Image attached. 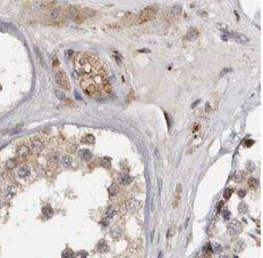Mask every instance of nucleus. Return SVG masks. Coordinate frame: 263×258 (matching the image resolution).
I'll list each match as a JSON object with an SVG mask.
<instances>
[{
	"mask_svg": "<svg viewBox=\"0 0 263 258\" xmlns=\"http://www.w3.org/2000/svg\"><path fill=\"white\" fill-rule=\"evenodd\" d=\"M109 221H110V220H108L107 217H104V219L101 221V224H102V225H108V224H109Z\"/></svg>",
	"mask_w": 263,
	"mask_h": 258,
	"instance_id": "38",
	"label": "nucleus"
},
{
	"mask_svg": "<svg viewBox=\"0 0 263 258\" xmlns=\"http://www.w3.org/2000/svg\"><path fill=\"white\" fill-rule=\"evenodd\" d=\"M248 187L249 188H252V189H256L258 187H259V180L256 179V178H254V177H251L249 179H248Z\"/></svg>",
	"mask_w": 263,
	"mask_h": 258,
	"instance_id": "19",
	"label": "nucleus"
},
{
	"mask_svg": "<svg viewBox=\"0 0 263 258\" xmlns=\"http://www.w3.org/2000/svg\"><path fill=\"white\" fill-rule=\"evenodd\" d=\"M121 231L120 230H117V229H115V230H113L111 231V236H113V238H115V239H117V238H120L121 237Z\"/></svg>",
	"mask_w": 263,
	"mask_h": 258,
	"instance_id": "28",
	"label": "nucleus"
},
{
	"mask_svg": "<svg viewBox=\"0 0 263 258\" xmlns=\"http://www.w3.org/2000/svg\"><path fill=\"white\" fill-rule=\"evenodd\" d=\"M222 206H224V202H219L218 206H217V212H220V209L222 208Z\"/></svg>",
	"mask_w": 263,
	"mask_h": 258,
	"instance_id": "39",
	"label": "nucleus"
},
{
	"mask_svg": "<svg viewBox=\"0 0 263 258\" xmlns=\"http://www.w3.org/2000/svg\"><path fill=\"white\" fill-rule=\"evenodd\" d=\"M16 191L17 190H16V187L14 184H7L3 189V195L6 198H12L13 196L16 195Z\"/></svg>",
	"mask_w": 263,
	"mask_h": 258,
	"instance_id": "9",
	"label": "nucleus"
},
{
	"mask_svg": "<svg viewBox=\"0 0 263 258\" xmlns=\"http://www.w3.org/2000/svg\"><path fill=\"white\" fill-rule=\"evenodd\" d=\"M222 40H228V36H226V35H222Z\"/></svg>",
	"mask_w": 263,
	"mask_h": 258,
	"instance_id": "41",
	"label": "nucleus"
},
{
	"mask_svg": "<svg viewBox=\"0 0 263 258\" xmlns=\"http://www.w3.org/2000/svg\"><path fill=\"white\" fill-rule=\"evenodd\" d=\"M60 162H61V165L64 167H70L72 163H73V160L69 155H62L60 159Z\"/></svg>",
	"mask_w": 263,
	"mask_h": 258,
	"instance_id": "15",
	"label": "nucleus"
},
{
	"mask_svg": "<svg viewBox=\"0 0 263 258\" xmlns=\"http://www.w3.org/2000/svg\"><path fill=\"white\" fill-rule=\"evenodd\" d=\"M56 82L60 87H62V88H65L67 91L70 88L69 82H68V78H67V75L65 74L62 70H58L56 73Z\"/></svg>",
	"mask_w": 263,
	"mask_h": 258,
	"instance_id": "4",
	"label": "nucleus"
},
{
	"mask_svg": "<svg viewBox=\"0 0 263 258\" xmlns=\"http://www.w3.org/2000/svg\"><path fill=\"white\" fill-rule=\"evenodd\" d=\"M30 153V147L26 144H20L17 147V155L19 157H25Z\"/></svg>",
	"mask_w": 263,
	"mask_h": 258,
	"instance_id": "11",
	"label": "nucleus"
},
{
	"mask_svg": "<svg viewBox=\"0 0 263 258\" xmlns=\"http://www.w3.org/2000/svg\"><path fill=\"white\" fill-rule=\"evenodd\" d=\"M76 72L78 82L90 97L103 99L111 92L108 67L98 55L84 52L76 59Z\"/></svg>",
	"mask_w": 263,
	"mask_h": 258,
	"instance_id": "1",
	"label": "nucleus"
},
{
	"mask_svg": "<svg viewBox=\"0 0 263 258\" xmlns=\"http://www.w3.org/2000/svg\"><path fill=\"white\" fill-rule=\"evenodd\" d=\"M182 11H183V8H182L180 5H175V6L171 8V13H172L174 15H180Z\"/></svg>",
	"mask_w": 263,
	"mask_h": 258,
	"instance_id": "24",
	"label": "nucleus"
},
{
	"mask_svg": "<svg viewBox=\"0 0 263 258\" xmlns=\"http://www.w3.org/2000/svg\"><path fill=\"white\" fill-rule=\"evenodd\" d=\"M229 36L231 37L232 40L237 41V42H246V41H248V38L245 36V35L241 34V33H237V32H230L229 33Z\"/></svg>",
	"mask_w": 263,
	"mask_h": 258,
	"instance_id": "14",
	"label": "nucleus"
},
{
	"mask_svg": "<svg viewBox=\"0 0 263 258\" xmlns=\"http://www.w3.org/2000/svg\"><path fill=\"white\" fill-rule=\"evenodd\" d=\"M15 170H16V176L20 179H26L31 174V167L26 164H22V165L17 166Z\"/></svg>",
	"mask_w": 263,
	"mask_h": 258,
	"instance_id": "7",
	"label": "nucleus"
},
{
	"mask_svg": "<svg viewBox=\"0 0 263 258\" xmlns=\"http://www.w3.org/2000/svg\"><path fill=\"white\" fill-rule=\"evenodd\" d=\"M0 90H1V84H0Z\"/></svg>",
	"mask_w": 263,
	"mask_h": 258,
	"instance_id": "44",
	"label": "nucleus"
},
{
	"mask_svg": "<svg viewBox=\"0 0 263 258\" xmlns=\"http://www.w3.org/2000/svg\"><path fill=\"white\" fill-rule=\"evenodd\" d=\"M87 255L89 254L85 250H81V251H78L76 254V258H87Z\"/></svg>",
	"mask_w": 263,
	"mask_h": 258,
	"instance_id": "30",
	"label": "nucleus"
},
{
	"mask_svg": "<svg viewBox=\"0 0 263 258\" xmlns=\"http://www.w3.org/2000/svg\"><path fill=\"white\" fill-rule=\"evenodd\" d=\"M74 257H75V254H74V251L70 250L69 248L65 249V250L62 251V254H61V258H74Z\"/></svg>",
	"mask_w": 263,
	"mask_h": 258,
	"instance_id": "22",
	"label": "nucleus"
},
{
	"mask_svg": "<svg viewBox=\"0 0 263 258\" xmlns=\"http://www.w3.org/2000/svg\"><path fill=\"white\" fill-rule=\"evenodd\" d=\"M96 250L99 251V253H107L108 250H109V244L107 243V241L106 240H100L99 242H98V244H96Z\"/></svg>",
	"mask_w": 263,
	"mask_h": 258,
	"instance_id": "13",
	"label": "nucleus"
},
{
	"mask_svg": "<svg viewBox=\"0 0 263 258\" xmlns=\"http://www.w3.org/2000/svg\"><path fill=\"white\" fill-rule=\"evenodd\" d=\"M2 206V201H1V198H0V207Z\"/></svg>",
	"mask_w": 263,
	"mask_h": 258,
	"instance_id": "42",
	"label": "nucleus"
},
{
	"mask_svg": "<svg viewBox=\"0 0 263 258\" xmlns=\"http://www.w3.org/2000/svg\"><path fill=\"white\" fill-rule=\"evenodd\" d=\"M246 169H247V171H253V170H255V164L252 161H248L246 163Z\"/></svg>",
	"mask_w": 263,
	"mask_h": 258,
	"instance_id": "31",
	"label": "nucleus"
},
{
	"mask_svg": "<svg viewBox=\"0 0 263 258\" xmlns=\"http://www.w3.org/2000/svg\"><path fill=\"white\" fill-rule=\"evenodd\" d=\"M221 214H222V217H224L225 220H229V217H230V212H229L228 209H224Z\"/></svg>",
	"mask_w": 263,
	"mask_h": 258,
	"instance_id": "33",
	"label": "nucleus"
},
{
	"mask_svg": "<svg viewBox=\"0 0 263 258\" xmlns=\"http://www.w3.org/2000/svg\"><path fill=\"white\" fill-rule=\"evenodd\" d=\"M199 14H202L201 16H205V11H199Z\"/></svg>",
	"mask_w": 263,
	"mask_h": 258,
	"instance_id": "40",
	"label": "nucleus"
},
{
	"mask_svg": "<svg viewBox=\"0 0 263 258\" xmlns=\"http://www.w3.org/2000/svg\"><path fill=\"white\" fill-rule=\"evenodd\" d=\"M221 244L220 243H217V242H214V243H212V246H211V250L214 253V254H218V253H220L221 251Z\"/></svg>",
	"mask_w": 263,
	"mask_h": 258,
	"instance_id": "25",
	"label": "nucleus"
},
{
	"mask_svg": "<svg viewBox=\"0 0 263 258\" xmlns=\"http://www.w3.org/2000/svg\"><path fill=\"white\" fill-rule=\"evenodd\" d=\"M108 192H109V196H110V197L117 196V195H118V186L115 184H111V186L109 187V189H108Z\"/></svg>",
	"mask_w": 263,
	"mask_h": 258,
	"instance_id": "21",
	"label": "nucleus"
},
{
	"mask_svg": "<svg viewBox=\"0 0 263 258\" xmlns=\"http://www.w3.org/2000/svg\"><path fill=\"white\" fill-rule=\"evenodd\" d=\"M197 36H199V32L195 30V28H192V30H189L187 33V38L188 40H190V41H194V40H196L197 38Z\"/></svg>",
	"mask_w": 263,
	"mask_h": 258,
	"instance_id": "20",
	"label": "nucleus"
},
{
	"mask_svg": "<svg viewBox=\"0 0 263 258\" xmlns=\"http://www.w3.org/2000/svg\"><path fill=\"white\" fill-rule=\"evenodd\" d=\"M227 230H228V232H229L230 234L236 236V234H239V233L242 232V230H243V225H242V223H241L239 221H237V220H232V221H230L229 223H228V225H227Z\"/></svg>",
	"mask_w": 263,
	"mask_h": 258,
	"instance_id": "5",
	"label": "nucleus"
},
{
	"mask_svg": "<svg viewBox=\"0 0 263 258\" xmlns=\"http://www.w3.org/2000/svg\"><path fill=\"white\" fill-rule=\"evenodd\" d=\"M247 211H248V207H247V205L245 203H241L238 205V212H239L241 214L247 213Z\"/></svg>",
	"mask_w": 263,
	"mask_h": 258,
	"instance_id": "26",
	"label": "nucleus"
},
{
	"mask_svg": "<svg viewBox=\"0 0 263 258\" xmlns=\"http://www.w3.org/2000/svg\"><path fill=\"white\" fill-rule=\"evenodd\" d=\"M5 167H6V170H8V171L15 170V169L17 167V162H16L15 160H8V161L6 162Z\"/></svg>",
	"mask_w": 263,
	"mask_h": 258,
	"instance_id": "18",
	"label": "nucleus"
},
{
	"mask_svg": "<svg viewBox=\"0 0 263 258\" xmlns=\"http://www.w3.org/2000/svg\"><path fill=\"white\" fill-rule=\"evenodd\" d=\"M59 15H60V11H59V9H52V10L50 11V14H49L50 18H57Z\"/></svg>",
	"mask_w": 263,
	"mask_h": 258,
	"instance_id": "29",
	"label": "nucleus"
},
{
	"mask_svg": "<svg viewBox=\"0 0 263 258\" xmlns=\"http://www.w3.org/2000/svg\"><path fill=\"white\" fill-rule=\"evenodd\" d=\"M237 194H238V196H239L241 198H243V197H245V195H246V191H245L244 189H239V190L237 191Z\"/></svg>",
	"mask_w": 263,
	"mask_h": 258,
	"instance_id": "36",
	"label": "nucleus"
},
{
	"mask_svg": "<svg viewBox=\"0 0 263 258\" xmlns=\"http://www.w3.org/2000/svg\"><path fill=\"white\" fill-rule=\"evenodd\" d=\"M102 165L104 167H109L110 166V159H108V157L102 159Z\"/></svg>",
	"mask_w": 263,
	"mask_h": 258,
	"instance_id": "32",
	"label": "nucleus"
},
{
	"mask_svg": "<svg viewBox=\"0 0 263 258\" xmlns=\"http://www.w3.org/2000/svg\"><path fill=\"white\" fill-rule=\"evenodd\" d=\"M141 206H142V205H141V202L137 201V199H135V198H129V199H127V201H126V204H125L126 211H127L128 213H131V214L137 212V211L141 208Z\"/></svg>",
	"mask_w": 263,
	"mask_h": 258,
	"instance_id": "6",
	"label": "nucleus"
},
{
	"mask_svg": "<svg viewBox=\"0 0 263 258\" xmlns=\"http://www.w3.org/2000/svg\"><path fill=\"white\" fill-rule=\"evenodd\" d=\"M83 143H85V144H93L94 142H95V138H94L93 135H91V134H87V135H85L84 137H83Z\"/></svg>",
	"mask_w": 263,
	"mask_h": 258,
	"instance_id": "23",
	"label": "nucleus"
},
{
	"mask_svg": "<svg viewBox=\"0 0 263 258\" xmlns=\"http://www.w3.org/2000/svg\"><path fill=\"white\" fill-rule=\"evenodd\" d=\"M157 11V7L155 6H150L145 9H143L138 16V23H144V22H148L149 19H151L154 14Z\"/></svg>",
	"mask_w": 263,
	"mask_h": 258,
	"instance_id": "2",
	"label": "nucleus"
},
{
	"mask_svg": "<svg viewBox=\"0 0 263 258\" xmlns=\"http://www.w3.org/2000/svg\"><path fill=\"white\" fill-rule=\"evenodd\" d=\"M244 247H245V244H244V242H243V241H238V243L236 244V249H237V251H242Z\"/></svg>",
	"mask_w": 263,
	"mask_h": 258,
	"instance_id": "34",
	"label": "nucleus"
},
{
	"mask_svg": "<svg viewBox=\"0 0 263 258\" xmlns=\"http://www.w3.org/2000/svg\"><path fill=\"white\" fill-rule=\"evenodd\" d=\"M254 144V140L253 139H248V140H246L244 143V146H246V147H249V146H252Z\"/></svg>",
	"mask_w": 263,
	"mask_h": 258,
	"instance_id": "35",
	"label": "nucleus"
},
{
	"mask_svg": "<svg viewBox=\"0 0 263 258\" xmlns=\"http://www.w3.org/2000/svg\"><path fill=\"white\" fill-rule=\"evenodd\" d=\"M28 147L34 153H40L44 148V142L40 137H32L28 143Z\"/></svg>",
	"mask_w": 263,
	"mask_h": 258,
	"instance_id": "3",
	"label": "nucleus"
},
{
	"mask_svg": "<svg viewBox=\"0 0 263 258\" xmlns=\"http://www.w3.org/2000/svg\"><path fill=\"white\" fill-rule=\"evenodd\" d=\"M78 155H79V157H81L82 160H84V161H90V160L93 157L91 151H89V149H86V148L79 149V151H78Z\"/></svg>",
	"mask_w": 263,
	"mask_h": 258,
	"instance_id": "10",
	"label": "nucleus"
},
{
	"mask_svg": "<svg viewBox=\"0 0 263 258\" xmlns=\"http://www.w3.org/2000/svg\"><path fill=\"white\" fill-rule=\"evenodd\" d=\"M245 179V172L244 171H236L232 176V180L235 182H242Z\"/></svg>",
	"mask_w": 263,
	"mask_h": 258,
	"instance_id": "17",
	"label": "nucleus"
},
{
	"mask_svg": "<svg viewBox=\"0 0 263 258\" xmlns=\"http://www.w3.org/2000/svg\"><path fill=\"white\" fill-rule=\"evenodd\" d=\"M56 94L58 95V97L59 99H61V100H64L65 99V94L62 92H60V91H56Z\"/></svg>",
	"mask_w": 263,
	"mask_h": 258,
	"instance_id": "37",
	"label": "nucleus"
},
{
	"mask_svg": "<svg viewBox=\"0 0 263 258\" xmlns=\"http://www.w3.org/2000/svg\"><path fill=\"white\" fill-rule=\"evenodd\" d=\"M117 181L120 184H123V186H127V184H132L133 177L129 176L128 173H126V172H121V173H119L117 176Z\"/></svg>",
	"mask_w": 263,
	"mask_h": 258,
	"instance_id": "8",
	"label": "nucleus"
},
{
	"mask_svg": "<svg viewBox=\"0 0 263 258\" xmlns=\"http://www.w3.org/2000/svg\"><path fill=\"white\" fill-rule=\"evenodd\" d=\"M42 214L45 216V219H50V217L54 215V209H52V207H51L50 205L43 206V208H42Z\"/></svg>",
	"mask_w": 263,
	"mask_h": 258,
	"instance_id": "16",
	"label": "nucleus"
},
{
	"mask_svg": "<svg viewBox=\"0 0 263 258\" xmlns=\"http://www.w3.org/2000/svg\"><path fill=\"white\" fill-rule=\"evenodd\" d=\"M220 258H228V257H227V256H221Z\"/></svg>",
	"mask_w": 263,
	"mask_h": 258,
	"instance_id": "43",
	"label": "nucleus"
},
{
	"mask_svg": "<svg viewBox=\"0 0 263 258\" xmlns=\"http://www.w3.org/2000/svg\"><path fill=\"white\" fill-rule=\"evenodd\" d=\"M115 258H117V257H115Z\"/></svg>",
	"mask_w": 263,
	"mask_h": 258,
	"instance_id": "45",
	"label": "nucleus"
},
{
	"mask_svg": "<svg viewBox=\"0 0 263 258\" xmlns=\"http://www.w3.org/2000/svg\"><path fill=\"white\" fill-rule=\"evenodd\" d=\"M232 192H234V189L232 188H227L225 190V192H224V197H225L226 199H229Z\"/></svg>",
	"mask_w": 263,
	"mask_h": 258,
	"instance_id": "27",
	"label": "nucleus"
},
{
	"mask_svg": "<svg viewBox=\"0 0 263 258\" xmlns=\"http://www.w3.org/2000/svg\"><path fill=\"white\" fill-rule=\"evenodd\" d=\"M104 214H106L104 217H107L108 220H111V219H113V217L118 214V211H117V208H116L113 205H110V206L107 208V211H106Z\"/></svg>",
	"mask_w": 263,
	"mask_h": 258,
	"instance_id": "12",
	"label": "nucleus"
}]
</instances>
